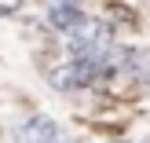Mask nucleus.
Here are the masks:
<instances>
[{
  "mask_svg": "<svg viewBox=\"0 0 150 143\" xmlns=\"http://www.w3.org/2000/svg\"><path fill=\"white\" fill-rule=\"evenodd\" d=\"M15 139H18V143H66L62 129H59L48 114H33V117H26V121L15 129Z\"/></svg>",
  "mask_w": 150,
  "mask_h": 143,
  "instance_id": "2",
  "label": "nucleus"
},
{
  "mask_svg": "<svg viewBox=\"0 0 150 143\" xmlns=\"http://www.w3.org/2000/svg\"><path fill=\"white\" fill-rule=\"evenodd\" d=\"M81 18H84V15H81L77 4H51L48 7V22H51V29H59V33H70Z\"/></svg>",
  "mask_w": 150,
  "mask_h": 143,
  "instance_id": "4",
  "label": "nucleus"
},
{
  "mask_svg": "<svg viewBox=\"0 0 150 143\" xmlns=\"http://www.w3.org/2000/svg\"><path fill=\"white\" fill-rule=\"evenodd\" d=\"M110 143H117V139H110Z\"/></svg>",
  "mask_w": 150,
  "mask_h": 143,
  "instance_id": "5",
  "label": "nucleus"
},
{
  "mask_svg": "<svg viewBox=\"0 0 150 143\" xmlns=\"http://www.w3.org/2000/svg\"><path fill=\"white\" fill-rule=\"evenodd\" d=\"M110 41H114V29H110L106 22L81 18L77 26L70 29V51L77 55L73 63H92V59H99L103 51L110 48Z\"/></svg>",
  "mask_w": 150,
  "mask_h": 143,
  "instance_id": "1",
  "label": "nucleus"
},
{
  "mask_svg": "<svg viewBox=\"0 0 150 143\" xmlns=\"http://www.w3.org/2000/svg\"><path fill=\"white\" fill-rule=\"evenodd\" d=\"M48 77H51V85H55L59 92H70V88H84V85H92L95 73H92V66H88V63H70V66H55Z\"/></svg>",
  "mask_w": 150,
  "mask_h": 143,
  "instance_id": "3",
  "label": "nucleus"
},
{
  "mask_svg": "<svg viewBox=\"0 0 150 143\" xmlns=\"http://www.w3.org/2000/svg\"><path fill=\"white\" fill-rule=\"evenodd\" d=\"M143 143H150V139H143Z\"/></svg>",
  "mask_w": 150,
  "mask_h": 143,
  "instance_id": "6",
  "label": "nucleus"
}]
</instances>
